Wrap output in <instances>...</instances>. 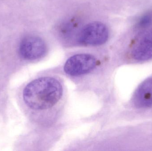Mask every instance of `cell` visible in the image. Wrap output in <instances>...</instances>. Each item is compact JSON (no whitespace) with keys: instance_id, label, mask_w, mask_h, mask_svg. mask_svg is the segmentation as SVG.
I'll return each instance as SVG.
<instances>
[{"instance_id":"obj_5","label":"cell","mask_w":152,"mask_h":151,"mask_svg":"<svg viewBox=\"0 0 152 151\" xmlns=\"http://www.w3.org/2000/svg\"><path fill=\"white\" fill-rule=\"evenodd\" d=\"M132 57L137 61H145L152 59V29L142 35L131 52Z\"/></svg>"},{"instance_id":"obj_1","label":"cell","mask_w":152,"mask_h":151,"mask_svg":"<svg viewBox=\"0 0 152 151\" xmlns=\"http://www.w3.org/2000/svg\"><path fill=\"white\" fill-rule=\"evenodd\" d=\"M64 88L55 77L45 76L32 81L24 89L23 98L28 107L34 111H47L60 103Z\"/></svg>"},{"instance_id":"obj_6","label":"cell","mask_w":152,"mask_h":151,"mask_svg":"<svg viewBox=\"0 0 152 151\" xmlns=\"http://www.w3.org/2000/svg\"><path fill=\"white\" fill-rule=\"evenodd\" d=\"M133 103L140 108L152 106V77L142 82L135 91Z\"/></svg>"},{"instance_id":"obj_7","label":"cell","mask_w":152,"mask_h":151,"mask_svg":"<svg viewBox=\"0 0 152 151\" xmlns=\"http://www.w3.org/2000/svg\"><path fill=\"white\" fill-rule=\"evenodd\" d=\"M152 22V15L146 14L143 16L138 20L137 24V27L138 29H143L148 27Z\"/></svg>"},{"instance_id":"obj_3","label":"cell","mask_w":152,"mask_h":151,"mask_svg":"<svg viewBox=\"0 0 152 151\" xmlns=\"http://www.w3.org/2000/svg\"><path fill=\"white\" fill-rule=\"evenodd\" d=\"M46 44L38 36L29 35L23 38L20 43L19 52L25 60H34L42 57L46 52Z\"/></svg>"},{"instance_id":"obj_4","label":"cell","mask_w":152,"mask_h":151,"mask_svg":"<svg viewBox=\"0 0 152 151\" xmlns=\"http://www.w3.org/2000/svg\"><path fill=\"white\" fill-rule=\"evenodd\" d=\"M96 59L92 55L80 54L69 58L64 66V71L71 76H78L89 72L96 66Z\"/></svg>"},{"instance_id":"obj_2","label":"cell","mask_w":152,"mask_h":151,"mask_svg":"<svg viewBox=\"0 0 152 151\" xmlns=\"http://www.w3.org/2000/svg\"><path fill=\"white\" fill-rule=\"evenodd\" d=\"M108 37L107 27L101 22H94L89 23L81 30L78 40L84 45L96 46L106 42Z\"/></svg>"}]
</instances>
